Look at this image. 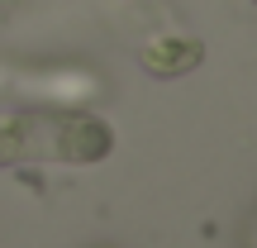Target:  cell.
<instances>
[{
  "label": "cell",
  "mask_w": 257,
  "mask_h": 248,
  "mask_svg": "<svg viewBox=\"0 0 257 248\" xmlns=\"http://www.w3.org/2000/svg\"><path fill=\"white\" fill-rule=\"evenodd\" d=\"M114 148L110 124L100 120H0V157H67L95 162Z\"/></svg>",
  "instance_id": "1"
},
{
  "label": "cell",
  "mask_w": 257,
  "mask_h": 248,
  "mask_svg": "<svg viewBox=\"0 0 257 248\" xmlns=\"http://www.w3.org/2000/svg\"><path fill=\"white\" fill-rule=\"evenodd\" d=\"M200 57H205V48L191 43V38H157V43L143 48V67L153 76H186Z\"/></svg>",
  "instance_id": "2"
}]
</instances>
